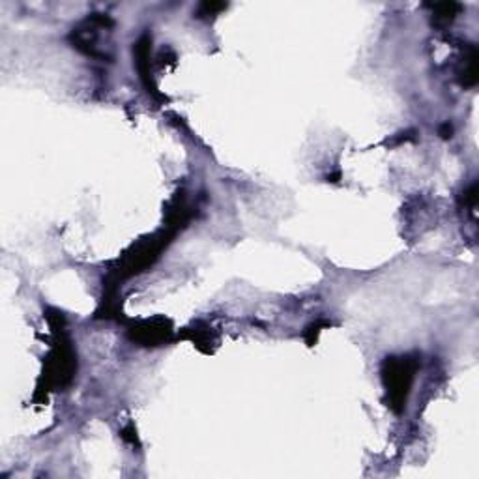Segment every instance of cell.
Segmentation results:
<instances>
[{"mask_svg": "<svg viewBox=\"0 0 479 479\" xmlns=\"http://www.w3.org/2000/svg\"><path fill=\"white\" fill-rule=\"evenodd\" d=\"M434 10V19L436 21H444V23H451L457 15V11L460 10V6L449 2V4H434L432 6Z\"/></svg>", "mask_w": 479, "mask_h": 479, "instance_id": "cell-2", "label": "cell"}, {"mask_svg": "<svg viewBox=\"0 0 479 479\" xmlns=\"http://www.w3.org/2000/svg\"><path fill=\"white\" fill-rule=\"evenodd\" d=\"M438 133H440L444 139H451V137H453V127H451V124H449V122H446V124L440 125Z\"/></svg>", "mask_w": 479, "mask_h": 479, "instance_id": "cell-4", "label": "cell"}, {"mask_svg": "<svg viewBox=\"0 0 479 479\" xmlns=\"http://www.w3.org/2000/svg\"><path fill=\"white\" fill-rule=\"evenodd\" d=\"M416 373V361L410 358H388L382 369V380L390 393V407L401 412Z\"/></svg>", "mask_w": 479, "mask_h": 479, "instance_id": "cell-1", "label": "cell"}, {"mask_svg": "<svg viewBox=\"0 0 479 479\" xmlns=\"http://www.w3.org/2000/svg\"><path fill=\"white\" fill-rule=\"evenodd\" d=\"M227 8V4H210V2H204L198 8V17L210 15V13H215V11H221Z\"/></svg>", "mask_w": 479, "mask_h": 479, "instance_id": "cell-3", "label": "cell"}]
</instances>
